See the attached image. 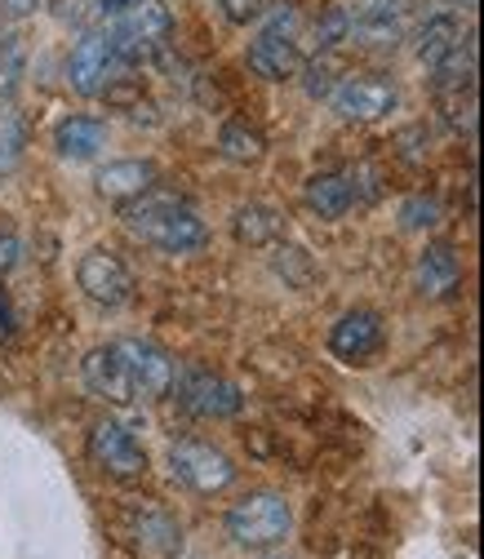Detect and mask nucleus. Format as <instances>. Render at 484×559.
<instances>
[{
    "label": "nucleus",
    "instance_id": "24",
    "mask_svg": "<svg viewBox=\"0 0 484 559\" xmlns=\"http://www.w3.org/2000/svg\"><path fill=\"white\" fill-rule=\"evenodd\" d=\"M23 72H27V53L14 36L0 40V103H10L23 85Z\"/></svg>",
    "mask_w": 484,
    "mask_h": 559
},
{
    "label": "nucleus",
    "instance_id": "21",
    "mask_svg": "<svg viewBox=\"0 0 484 559\" xmlns=\"http://www.w3.org/2000/svg\"><path fill=\"white\" fill-rule=\"evenodd\" d=\"M219 152H223L232 165H258V160L267 156V138H262V129L249 124V120H227V124L219 129Z\"/></svg>",
    "mask_w": 484,
    "mask_h": 559
},
{
    "label": "nucleus",
    "instance_id": "11",
    "mask_svg": "<svg viewBox=\"0 0 484 559\" xmlns=\"http://www.w3.org/2000/svg\"><path fill=\"white\" fill-rule=\"evenodd\" d=\"M404 0H361L356 10H347V40L361 45H396L404 36Z\"/></svg>",
    "mask_w": 484,
    "mask_h": 559
},
{
    "label": "nucleus",
    "instance_id": "19",
    "mask_svg": "<svg viewBox=\"0 0 484 559\" xmlns=\"http://www.w3.org/2000/svg\"><path fill=\"white\" fill-rule=\"evenodd\" d=\"M303 195H307V209H311L316 218H324V223H338L352 209V200H356L352 182L342 178V174H316Z\"/></svg>",
    "mask_w": 484,
    "mask_h": 559
},
{
    "label": "nucleus",
    "instance_id": "12",
    "mask_svg": "<svg viewBox=\"0 0 484 559\" xmlns=\"http://www.w3.org/2000/svg\"><path fill=\"white\" fill-rule=\"evenodd\" d=\"M249 67L253 76L262 81H294L303 72V49L290 32H275V27H262L258 40L249 45Z\"/></svg>",
    "mask_w": 484,
    "mask_h": 559
},
{
    "label": "nucleus",
    "instance_id": "30",
    "mask_svg": "<svg viewBox=\"0 0 484 559\" xmlns=\"http://www.w3.org/2000/svg\"><path fill=\"white\" fill-rule=\"evenodd\" d=\"M0 129H5V133H0V169H10L19 160V147H23V129H19L14 116L0 120Z\"/></svg>",
    "mask_w": 484,
    "mask_h": 559
},
{
    "label": "nucleus",
    "instance_id": "17",
    "mask_svg": "<svg viewBox=\"0 0 484 559\" xmlns=\"http://www.w3.org/2000/svg\"><path fill=\"white\" fill-rule=\"evenodd\" d=\"M462 280V262L449 245H427L418 253V294L423 298H449Z\"/></svg>",
    "mask_w": 484,
    "mask_h": 559
},
{
    "label": "nucleus",
    "instance_id": "7",
    "mask_svg": "<svg viewBox=\"0 0 484 559\" xmlns=\"http://www.w3.org/2000/svg\"><path fill=\"white\" fill-rule=\"evenodd\" d=\"M116 72V53H111V32L94 27L81 32V40L72 45V58H67V85H72L81 98H98L103 85Z\"/></svg>",
    "mask_w": 484,
    "mask_h": 559
},
{
    "label": "nucleus",
    "instance_id": "9",
    "mask_svg": "<svg viewBox=\"0 0 484 559\" xmlns=\"http://www.w3.org/2000/svg\"><path fill=\"white\" fill-rule=\"evenodd\" d=\"M76 280H81L85 298L98 302V307H107V311L125 307L129 294H133V275H129V266L111 249H90L81 258V266H76Z\"/></svg>",
    "mask_w": 484,
    "mask_h": 559
},
{
    "label": "nucleus",
    "instance_id": "32",
    "mask_svg": "<svg viewBox=\"0 0 484 559\" xmlns=\"http://www.w3.org/2000/svg\"><path fill=\"white\" fill-rule=\"evenodd\" d=\"M36 5H40V0H10V10H14V14H32Z\"/></svg>",
    "mask_w": 484,
    "mask_h": 559
},
{
    "label": "nucleus",
    "instance_id": "34",
    "mask_svg": "<svg viewBox=\"0 0 484 559\" xmlns=\"http://www.w3.org/2000/svg\"><path fill=\"white\" fill-rule=\"evenodd\" d=\"M262 559H285V555H262Z\"/></svg>",
    "mask_w": 484,
    "mask_h": 559
},
{
    "label": "nucleus",
    "instance_id": "16",
    "mask_svg": "<svg viewBox=\"0 0 484 559\" xmlns=\"http://www.w3.org/2000/svg\"><path fill=\"white\" fill-rule=\"evenodd\" d=\"M54 147L62 160H94L107 147V124L98 116H67L54 129Z\"/></svg>",
    "mask_w": 484,
    "mask_h": 559
},
{
    "label": "nucleus",
    "instance_id": "27",
    "mask_svg": "<svg viewBox=\"0 0 484 559\" xmlns=\"http://www.w3.org/2000/svg\"><path fill=\"white\" fill-rule=\"evenodd\" d=\"M342 40H347V10H329L320 23H316V45H320V53H329V49H338Z\"/></svg>",
    "mask_w": 484,
    "mask_h": 559
},
{
    "label": "nucleus",
    "instance_id": "28",
    "mask_svg": "<svg viewBox=\"0 0 484 559\" xmlns=\"http://www.w3.org/2000/svg\"><path fill=\"white\" fill-rule=\"evenodd\" d=\"M440 103H445V120H449L453 129H471V120H475V94H471V90L440 94Z\"/></svg>",
    "mask_w": 484,
    "mask_h": 559
},
{
    "label": "nucleus",
    "instance_id": "20",
    "mask_svg": "<svg viewBox=\"0 0 484 559\" xmlns=\"http://www.w3.org/2000/svg\"><path fill=\"white\" fill-rule=\"evenodd\" d=\"M471 76H475V49H471V40L453 45L445 58H436V62H432V90H436V94L471 90V85H475Z\"/></svg>",
    "mask_w": 484,
    "mask_h": 559
},
{
    "label": "nucleus",
    "instance_id": "22",
    "mask_svg": "<svg viewBox=\"0 0 484 559\" xmlns=\"http://www.w3.org/2000/svg\"><path fill=\"white\" fill-rule=\"evenodd\" d=\"M467 40V32H462V19L458 14H432L427 23H423V32H418V58L432 67L436 58H445L453 45H462Z\"/></svg>",
    "mask_w": 484,
    "mask_h": 559
},
{
    "label": "nucleus",
    "instance_id": "29",
    "mask_svg": "<svg viewBox=\"0 0 484 559\" xmlns=\"http://www.w3.org/2000/svg\"><path fill=\"white\" fill-rule=\"evenodd\" d=\"M219 10H223V19H227V23L249 27V23H258V19H262L267 0H219Z\"/></svg>",
    "mask_w": 484,
    "mask_h": 559
},
{
    "label": "nucleus",
    "instance_id": "14",
    "mask_svg": "<svg viewBox=\"0 0 484 559\" xmlns=\"http://www.w3.org/2000/svg\"><path fill=\"white\" fill-rule=\"evenodd\" d=\"M81 369H85V386H90L98 400H107V404H116V408H125V404L138 400V395H133V382H129V373H125V365H120V356H116L111 342H107V346H94Z\"/></svg>",
    "mask_w": 484,
    "mask_h": 559
},
{
    "label": "nucleus",
    "instance_id": "23",
    "mask_svg": "<svg viewBox=\"0 0 484 559\" xmlns=\"http://www.w3.org/2000/svg\"><path fill=\"white\" fill-rule=\"evenodd\" d=\"M54 19L76 32H94L107 19V0H54Z\"/></svg>",
    "mask_w": 484,
    "mask_h": 559
},
{
    "label": "nucleus",
    "instance_id": "26",
    "mask_svg": "<svg viewBox=\"0 0 484 559\" xmlns=\"http://www.w3.org/2000/svg\"><path fill=\"white\" fill-rule=\"evenodd\" d=\"M338 81H342V76H338V62H333L329 53H320L316 62H307V94H311V98H329Z\"/></svg>",
    "mask_w": 484,
    "mask_h": 559
},
{
    "label": "nucleus",
    "instance_id": "8",
    "mask_svg": "<svg viewBox=\"0 0 484 559\" xmlns=\"http://www.w3.org/2000/svg\"><path fill=\"white\" fill-rule=\"evenodd\" d=\"M329 107H333L342 120L369 124V120L391 116V111L400 107V94H396V85H387V81H378V76H342V81L333 85V94H329Z\"/></svg>",
    "mask_w": 484,
    "mask_h": 559
},
{
    "label": "nucleus",
    "instance_id": "4",
    "mask_svg": "<svg viewBox=\"0 0 484 559\" xmlns=\"http://www.w3.org/2000/svg\"><path fill=\"white\" fill-rule=\"evenodd\" d=\"M90 457H94L98 471H107L111 479H125V484L147 475V449L138 444V436L125 423H116V417H103V423H94V431H90Z\"/></svg>",
    "mask_w": 484,
    "mask_h": 559
},
{
    "label": "nucleus",
    "instance_id": "31",
    "mask_svg": "<svg viewBox=\"0 0 484 559\" xmlns=\"http://www.w3.org/2000/svg\"><path fill=\"white\" fill-rule=\"evenodd\" d=\"M19 258H23V240L5 231V236H0V275H10L19 266Z\"/></svg>",
    "mask_w": 484,
    "mask_h": 559
},
{
    "label": "nucleus",
    "instance_id": "18",
    "mask_svg": "<svg viewBox=\"0 0 484 559\" xmlns=\"http://www.w3.org/2000/svg\"><path fill=\"white\" fill-rule=\"evenodd\" d=\"M232 231L240 245L249 249H267L281 240L285 231V218H281V209H271V204H240L236 209V218H232Z\"/></svg>",
    "mask_w": 484,
    "mask_h": 559
},
{
    "label": "nucleus",
    "instance_id": "25",
    "mask_svg": "<svg viewBox=\"0 0 484 559\" xmlns=\"http://www.w3.org/2000/svg\"><path fill=\"white\" fill-rule=\"evenodd\" d=\"M440 223V200L436 195H404L400 200V227L404 231H432Z\"/></svg>",
    "mask_w": 484,
    "mask_h": 559
},
{
    "label": "nucleus",
    "instance_id": "6",
    "mask_svg": "<svg viewBox=\"0 0 484 559\" xmlns=\"http://www.w3.org/2000/svg\"><path fill=\"white\" fill-rule=\"evenodd\" d=\"M382 342H387L382 316L369 311V307H356L347 316H338V324L329 333V352L342 365H374L382 356Z\"/></svg>",
    "mask_w": 484,
    "mask_h": 559
},
{
    "label": "nucleus",
    "instance_id": "33",
    "mask_svg": "<svg viewBox=\"0 0 484 559\" xmlns=\"http://www.w3.org/2000/svg\"><path fill=\"white\" fill-rule=\"evenodd\" d=\"M449 5H458V10H471V5H475V0H449Z\"/></svg>",
    "mask_w": 484,
    "mask_h": 559
},
{
    "label": "nucleus",
    "instance_id": "5",
    "mask_svg": "<svg viewBox=\"0 0 484 559\" xmlns=\"http://www.w3.org/2000/svg\"><path fill=\"white\" fill-rule=\"evenodd\" d=\"M111 346H116V356H120L138 400H161L174 391V360H169L165 346H156L147 337H116Z\"/></svg>",
    "mask_w": 484,
    "mask_h": 559
},
{
    "label": "nucleus",
    "instance_id": "10",
    "mask_svg": "<svg viewBox=\"0 0 484 559\" xmlns=\"http://www.w3.org/2000/svg\"><path fill=\"white\" fill-rule=\"evenodd\" d=\"M178 404L196 417H236L245 395L236 382L210 373V369H191L182 382H178Z\"/></svg>",
    "mask_w": 484,
    "mask_h": 559
},
{
    "label": "nucleus",
    "instance_id": "15",
    "mask_svg": "<svg viewBox=\"0 0 484 559\" xmlns=\"http://www.w3.org/2000/svg\"><path fill=\"white\" fill-rule=\"evenodd\" d=\"M156 187V165L152 160H111L98 169V195L129 204L138 195H147Z\"/></svg>",
    "mask_w": 484,
    "mask_h": 559
},
{
    "label": "nucleus",
    "instance_id": "13",
    "mask_svg": "<svg viewBox=\"0 0 484 559\" xmlns=\"http://www.w3.org/2000/svg\"><path fill=\"white\" fill-rule=\"evenodd\" d=\"M129 537L138 559H174L182 550V524L165 511H138L129 520Z\"/></svg>",
    "mask_w": 484,
    "mask_h": 559
},
{
    "label": "nucleus",
    "instance_id": "2",
    "mask_svg": "<svg viewBox=\"0 0 484 559\" xmlns=\"http://www.w3.org/2000/svg\"><path fill=\"white\" fill-rule=\"evenodd\" d=\"M294 528V511L281 493H249L227 511V537L245 550H271L281 546Z\"/></svg>",
    "mask_w": 484,
    "mask_h": 559
},
{
    "label": "nucleus",
    "instance_id": "1",
    "mask_svg": "<svg viewBox=\"0 0 484 559\" xmlns=\"http://www.w3.org/2000/svg\"><path fill=\"white\" fill-rule=\"evenodd\" d=\"M125 227L138 236L156 245L161 253H196L204 249V240H210V227H204L187 204L178 200H165V195H138L125 204Z\"/></svg>",
    "mask_w": 484,
    "mask_h": 559
},
{
    "label": "nucleus",
    "instance_id": "3",
    "mask_svg": "<svg viewBox=\"0 0 484 559\" xmlns=\"http://www.w3.org/2000/svg\"><path fill=\"white\" fill-rule=\"evenodd\" d=\"M169 471L182 488H191V493H200V498H214V493H223V488L236 484L232 457L214 444H196V440H182V444L169 449Z\"/></svg>",
    "mask_w": 484,
    "mask_h": 559
}]
</instances>
